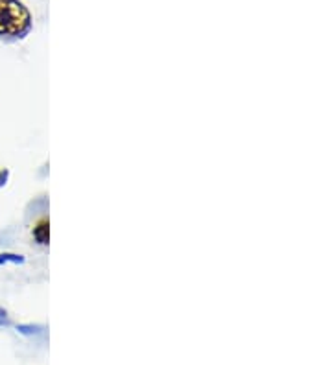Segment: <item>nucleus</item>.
Returning a JSON list of instances; mask_svg holds the SVG:
<instances>
[{"mask_svg": "<svg viewBox=\"0 0 332 365\" xmlns=\"http://www.w3.org/2000/svg\"><path fill=\"white\" fill-rule=\"evenodd\" d=\"M31 28L30 11L21 0H0V37L17 39Z\"/></svg>", "mask_w": 332, "mask_h": 365, "instance_id": "f257e3e1", "label": "nucleus"}, {"mask_svg": "<svg viewBox=\"0 0 332 365\" xmlns=\"http://www.w3.org/2000/svg\"><path fill=\"white\" fill-rule=\"evenodd\" d=\"M34 236L39 244H49V222H41L36 229H34Z\"/></svg>", "mask_w": 332, "mask_h": 365, "instance_id": "f03ea898", "label": "nucleus"}, {"mask_svg": "<svg viewBox=\"0 0 332 365\" xmlns=\"http://www.w3.org/2000/svg\"><path fill=\"white\" fill-rule=\"evenodd\" d=\"M9 255H0V264L2 262H8V260H11V262H22L21 257H17V255H11V259H8Z\"/></svg>", "mask_w": 332, "mask_h": 365, "instance_id": "7ed1b4c3", "label": "nucleus"}, {"mask_svg": "<svg viewBox=\"0 0 332 365\" xmlns=\"http://www.w3.org/2000/svg\"><path fill=\"white\" fill-rule=\"evenodd\" d=\"M6 179H8V172H4V170H2V172H0V187L4 185Z\"/></svg>", "mask_w": 332, "mask_h": 365, "instance_id": "20e7f679", "label": "nucleus"}]
</instances>
